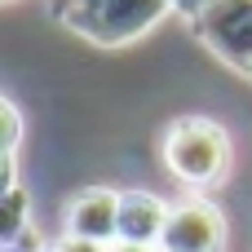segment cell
<instances>
[{"label": "cell", "mask_w": 252, "mask_h": 252, "mask_svg": "<svg viewBox=\"0 0 252 252\" xmlns=\"http://www.w3.org/2000/svg\"><path fill=\"white\" fill-rule=\"evenodd\" d=\"M159 159L173 182L204 195V190L226 186V177L235 168V142H230L226 124H217L208 115H177L159 137Z\"/></svg>", "instance_id": "cell-1"}, {"label": "cell", "mask_w": 252, "mask_h": 252, "mask_svg": "<svg viewBox=\"0 0 252 252\" xmlns=\"http://www.w3.org/2000/svg\"><path fill=\"white\" fill-rule=\"evenodd\" d=\"M168 0H80L66 13H58L53 22H62L71 35L97 44V49H124L133 40H142L146 31H155L168 18Z\"/></svg>", "instance_id": "cell-2"}, {"label": "cell", "mask_w": 252, "mask_h": 252, "mask_svg": "<svg viewBox=\"0 0 252 252\" xmlns=\"http://www.w3.org/2000/svg\"><path fill=\"white\" fill-rule=\"evenodd\" d=\"M195 35L221 66L252 80V0H217L195 22Z\"/></svg>", "instance_id": "cell-3"}, {"label": "cell", "mask_w": 252, "mask_h": 252, "mask_svg": "<svg viewBox=\"0 0 252 252\" xmlns=\"http://www.w3.org/2000/svg\"><path fill=\"white\" fill-rule=\"evenodd\" d=\"M226 213L204 199V195H190V199H177L168 208V226H164V239L159 252H226Z\"/></svg>", "instance_id": "cell-4"}, {"label": "cell", "mask_w": 252, "mask_h": 252, "mask_svg": "<svg viewBox=\"0 0 252 252\" xmlns=\"http://www.w3.org/2000/svg\"><path fill=\"white\" fill-rule=\"evenodd\" d=\"M62 235L111 248L120 239V190L111 186H84L62 204Z\"/></svg>", "instance_id": "cell-5"}, {"label": "cell", "mask_w": 252, "mask_h": 252, "mask_svg": "<svg viewBox=\"0 0 252 252\" xmlns=\"http://www.w3.org/2000/svg\"><path fill=\"white\" fill-rule=\"evenodd\" d=\"M168 208L155 190H120V239L124 244H142V248H159L164 226H168Z\"/></svg>", "instance_id": "cell-6"}, {"label": "cell", "mask_w": 252, "mask_h": 252, "mask_svg": "<svg viewBox=\"0 0 252 252\" xmlns=\"http://www.w3.org/2000/svg\"><path fill=\"white\" fill-rule=\"evenodd\" d=\"M27 226H35L27 186H9V190H0V244L13 239V235H22Z\"/></svg>", "instance_id": "cell-7"}, {"label": "cell", "mask_w": 252, "mask_h": 252, "mask_svg": "<svg viewBox=\"0 0 252 252\" xmlns=\"http://www.w3.org/2000/svg\"><path fill=\"white\" fill-rule=\"evenodd\" d=\"M22 146V111L4 97L0 102V155H18Z\"/></svg>", "instance_id": "cell-8"}, {"label": "cell", "mask_w": 252, "mask_h": 252, "mask_svg": "<svg viewBox=\"0 0 252 252\" xmlns=\"http://www.w3.org/2000/svg\"><path fill=\"white\" fill-rule=\"evenodd\" d=\"M53 244L40 235V226H27L22 235H13V239H4L0 244V252H49Z\"/></svg>", "instance_id": "cell-9"}, {"label": "cell", "mask_w": 252, "mask_h": 252, "mask_svg": "<svg viewBox=\"0 0 252 252\" xmlns=\"http://www.w3.org/2000/svg\"><path fill=\"white\" fill-rule=\"evenodd\" d=\"M213 4H217V0H168V9H173L177 18H186L190 27H195V22H199V18H204Z\"/></svg>", "instance_id": "cell-10"}, {"label": "cell", "mask_w": 252, "mask_h": 252, "mask_svg": "<svg viewBox=\"0 0 252 252\" xmlns=\"http://www.w3.org/2000/svg\"><path fill=\"white\" fill-rule=\"evenodd\" d=\"M49 252H106V248H102V244H84V239H71V235H62V239H58Z\"/></svg>", "instance_id": "cell-11"}, {"label": "cell", "mask_w": 252, "mask_h": 252, "mask_svg": "<svg viewBox=\"0 0 252 252\" xmlns=\"http://www.w3.org/2000/svg\"><path fill=\"white\" fill-rule=\"evenodd\" d=\"M106 252H159V248H142V244H124V239H115Z\"/></svg>", "instance_id": "cell-12"}, {"label": "cell", "mask_w": 252, "mask_h": 252, "mask_svg": "<svg viewBox=\"0 0 252 252\" xmlns=\"http://www.w3.org/2000/svg\"><path fill=\"white\" fill-rule=\"evenodd\" d=\"M71 4H80V0H49V13H53V18H58V13H66V9H71Z\"/></svg>", "instance_id": "cell-13"}, {"label": "cell", "mask_w": 252, "mask_h": 252, "mask_svg": "<svg viewBox=\"0 0 252 252\" xmlns=\"http://www.w3.org/2000/svg\"><path fill=\"white\" fill-rule=\"evenodd\" d=\"M4 4H18V0H4Z\"/></svg>", "instance_id": "cell-14"}]
</instances>
